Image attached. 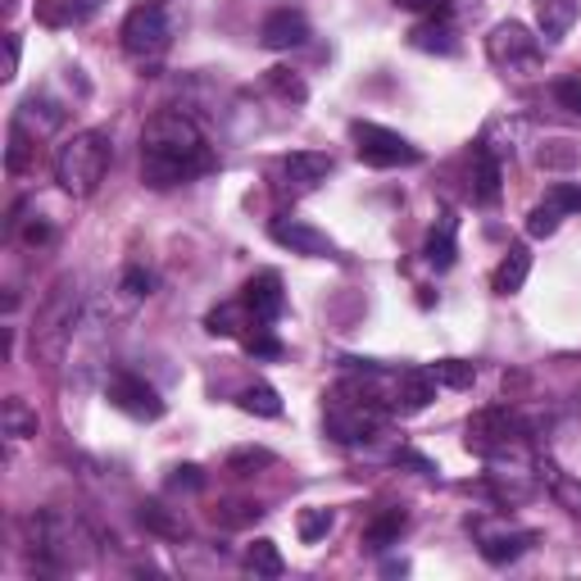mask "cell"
I'll return each instance as SVG.
<instances>
[{"label":"cell","mask_w":581,"mask_h":581,"mask_svg":"<svg viewBox=\"0 0 581 581\" xmlns=\"http://www.w3.org/2000/svg\"><path fill=\"white\" fill-rule=\"evenodd\" d=\"M209 169H214V150L186 114L164 109L146 123V137H141V177H146V186L169 191V186H182L191 177L209 173Z\"/></svg>","instance_id":"6da1fadb"},{"label":"cell","mask_w":581,"mask_h":581,"mask_svg":"<svg viewBox=\"0 0 581 581\" xmlns=\"http://www.w3.org/2000/svg\"><path fill=\"white\" fill-rule=\"evenodd\" d=\"M109 160H114V146L105 132L87 128V132H73L60 150H55V182L68 191V196H96L105 173H109Z\"/></svg>","instance_id":"7a4b0ae2"},{"label":"cell","mask_w":581,"mask_h":581,"mask_svg":"<svg viewBox=\"0 0 581 581\" xmlns=\"http://www.w3.org/2000/svg\"><path fill=\"white\" fill-rule=\"evenodd\" d=\"M327 432L341 441V445H359V441H373L386 422V405L377 391L368 386H355V381H341L336 391L327 396Z\"/></svg>","instance_id":"3957f363"},{"label":"cell","mask_w":581,"mask_h":581,"mask_svg":"<svg viewBox=\"0 0 581 581\" xmlns=\"http://www.w3.org/2000/svg\"><path fill=\"white\" fill-rule=\"evenodd\" d=\"M173 46V28H169V10L160 0H146L123 19V51L137 64H160Z\"/></svg>","instance_id":"277c9868"},{"label":"cell","mask_w":581,"mask_h":581,"mask_svg":"<svg viewBox=\"0 0 581 581\" xmlns=\"http://www.w3.org/2000/svg\"><path fill=\"white\" fill-rule=\"evenodd\" d=\"M518 418L505 409V405H491V409H477L469 418V450L482 454V459H499V454H514L518 450Z\"/></svg>","instance_id":"5b68a950"},{"label":"cell","mask_w":581,"mask_h":581,"mask_svg":"<svg viewBox=\"0 0 581 581\" xmlns=\"http://www.w3.org/2000/svg\"><path fill=\"white\" fill-rule=\"evenodd\" d=\"M355 150H359V160L373 164V169H405V164L422 160L418 146H409L400 132L381 128V123H355Z\"/></svg>","instance_id":"8992f818"},{"label":"cell","mask_w":581,"mask_h":581,"mask_svg":"<svg viewBox=\"0 0 581 581\" xmlns=\"http://www.w3.org/2000/svg\"><path fill=\"white\" fill-rule=\"evenodd\" d=\"M486 51H491V64L505 68V73H536L540 68V42L523 23H499L491 32Z\"/></svg>","instance_id":"52a82bcc"},{"label":"cell","mask_w":581,"mask_h":581,"mask_svg":"<svg viewBox=\"0 0 581 581\" xmlns=\"http://www.w3.org/2000/svg\"><path fill=\"white\" fill-rule=\"evenodd\" d=\"M109 405H114V409H123L128 418H141V422L164 418V400H160V391H154L150 381H141L137 373H114V381H109Z\"/></svg>","instance_id":"ba28073f"},{"label":"cell","mask_w":581,"mask_h":581,"mask_svg":"<svg viewBox=\"0 0 581 581\" xmlns=\"http://www.w3.org/2000/svg\"><path fill=\"white\" fill-rule=\"evenodd\" d=\"M273 241L287 246L291 255H304V259H332L336 246L327 241V232H319L314 223H304V218H273Z\"/></svg>","instance_id":"9c48e42d"},{"label":"cell","mask_w":581,"mask_h":581,"mask_svg":"<svg viewBox=\"0 0 581 581\" xmlns=\"http://www.w3.org/2000/svg\"><path fill=\"white\" fill-rule=\"evenodd\" d=\"M241 309L255 319V323H278L282 309H287V295H282V278L268 268V273H255L241 291Z\"/></svg>","instance_id":"30bf717a"},{"label":"cell","mask_w":581,"mask_h":581,"mask_svg":"<svg viewBox=\"0 0 581 581\" xmlns=\"http://www.w3.org/2000/svg\"><path fill=\"white\" fill-rule=\"evenodd\" d=\"M332 173V160L323 150H291L282 160V186L291 196H304V191H314L319 182H327Z\"/></svg>","instance_id":"8fae6325"},{"label":"cell","mask_w":581,"mask_h":581,"mask_svg":"<svg viewBox=\"0 0 581 581\" xmlns=\"http://www.w3.org/2000/svg\"><path fill=\"white\" fill-rule=\"evenodd\" d=\"M437 373L432 368H405L400 377H396V396H391V409L396 413H422V409H428L432 400H437Z\"/></svg>","instance_id":"7c38bea8"},{"label":"cell","mask_w":581,"mask_h":581,"mask_svg":"<svg viewBox=\"0 0 581 581\" xmlns=\"http://www.w3.org/2000/svg\"><path fill=\"white\" fill-rule=\"evenodd\" d=\"M259 42L268 51H295V46L309 42V23H304L300 10H273L259 28Z\"/></svg>","instance_id":"4fadbf2b"},{"label":"cell","mask_w":581,"mask_h":581,"mask_svg":"<svg viewBox=\"0 0 581 581\" xmlns=\"http://www.w3.org/2000/svg\"><path fill=\"white\" fill-rule=\"evenodd\" d=\"M527 273H531V255H527V246H509V255L499 259L495 278H491L495 295H518L523 282H527Z\"/></svg>","instance_id":"5bb4252c"},{"label":"cell","mask_w":581,"mask_h":581,"mask_svg":"<svg viewBox=\"0 0 581 581\" xmlns=\"http://www.w3.org/2000/svg\"><path fill=\"white\" fill-rule=\"evenodd\" d=\"M536 23L546 42H559V36L577 23V0H536Z\"/></svg>","instance_id":"9a60e30c"},{"label":"cell","mask_w":581,"mask_h":581,"mask_svg":"<svg viewBox=\"0 0 581 581\" xmlns=\"http://www.w3.org/2000/svg\"><path fill=\"white\" fill-rule=\"evenodd\" d=\"M422 255H428L432 268H450L454 263V255H459V246H454V214H441L437 218V227H432L428 246H422Z\"/></svg>","instance_id":"2e32d148"},{"label":"cell","mask_w":581,"mask_h":581,"mask_svg":"<svg viewBox=\"0 0 581 581\" xmlns=\"http://www.w3.org/2000/svg\"><path fill=\"white\" fill-rule=\"evenodd\" d=\"M0 422H6V437H10V441L36 437V409H28L19 396L6 400V409H0Z\"/></svg>","instance_id":"e0dca14e"},{"label":"cell","mask_w":581,"mask_h":581,"mask_svg":"<svg viewBox=\"0 0 581 581\" xmlns=\"http://www.w3.org/2000/svg\"><path fill=\"white\" fill-rule=\"evenodd\" d=\"M477 201L482 205H495L499 201V160L491 154V146H477Z\"/></svg>","instance_id":"ac0fdd59"},{"label":"cell","mask_w":581,"mask_h":581,"mask_svg":"<svg viewBox=\"0 0 581 581\" xmlns=\"http://www.w3.org/2000/svg\"><path fill=\"white\" fill-rule=\"evenodd\" d=\"M400 531H405V509H386L381 518L368 523L364 540H368L373 550H386V546H396V540H400Z\"/></svg>","instance_id":"d6986e66"},{"label":"cell","mask_w":581,"mask_h":581,"mask_svg":"<svg viewBox=\"0 0 581 581\" xmlns=\"http://www.w3.org/2000/svg\"><path fill=\"white\" fill-rule=\"evenodd\" d=\"M531 546V531H514V536H486L482 540V555L491 563H514L523 550Z\"/></svg>","instance_id":"ffe728a7"},{"label":"cell","mask_w":581,"mask_h":581,"mask_svg":"<svg viewBox=\"0 0 581 581\" xmlns=\"http://www.w3.org/2000/svg\"><path fill=\"white\" fill-rule=\"evenodd\" d=\"M246 568L255 572V577H282V555H278V546L273 540H255V546L246 550Z\"/></svg>","instance_id":"44dd1931"},{"label":"cell","mask_w":581,"mask_h":581,"mask_svg":"<svg viewBox=\"0 0 581 581\" xmlns=\"http://www.w3.org/2000/svg\"><path fill=\"white\" fill-rule=\"evenodd\" d=\"M241 409L259 413V418H282V400H278L273 386H246V391H241Z\"/></svg>","instance_id":"7402d4cb"},{"label":"cell","mask_w":581,"mask_h":581,"mask_svg":"<svg viewBox=\"0 0 581 581\" xmlns=\"http://www.w3.org/2000/svg\"><path fill=\"white\" fill-rule=\"evenodd\" d=\"M432 373H437L441 386H450V391H469V386L477 381V368H473V364H463V359H441Z\"/></svg>","instance_id":"603a6c76"},{"label":"cell","mask_w":581,"mask_h":581,"mask_svg":"<svg viewBox=\"0 0 581 581\" xmlns=\"http://www.w3.org/2000/svg\"><path fill=\"white\" fill-rule=\"evenodd\" d=\"M409 36H413V46H418V51H441V55H450V51H454L450 28H445V23H418Z\"/></svg>","instance_id":"cb8c5ba5"},{"label":"cell","mask_w":581,"mask_h":581,"mask_svg":"<svg viewBox=\"0 0 581 581\" xmlns=\"http://www.w3.org/2000/svg\"><path fill=\"white\" fill-rule=\"evenodd\" d=\"M332 531V509H304L300 514V540L304 546H314V540H323Z\"/></svg>","instance_id":"d4e9b609"},{"label":"cell","mask_w":581,"mask_h":581,"mask_svg":"<svg viewBox=\"0 0 581 581\" xmlns=\"http://www.w3.org/2000/svg\"><path fill=\"white\" fill-rule=\"evenodd\" d=\"M559 223H563V214H559L555 205H536V209L527 214V232H531V237H555Z\"/></svg>","instance_id":"484cf974"},{"label":"cell","mask_w":581,"mask_h":581,"mask_svg":"<svg viewBox=\"0 0 581 581\" xmlns=\"http://www.w3.org/2000/svg\"><path fill=\"white\" fill-rule=\"evenodd\" d=\"M546 205H555L559 214H577L581 209V186L577 182H555L546 191Z\"/></svg>","instance_id":"4316f807"},{"label":"cell","mask_w":581,"mask_h":581,"mask_svg":"<svg viewBox=\"0 0 581 581\" xmlns=\"http://www.w3.org/2000/svg\"><path fill=\"white\" fill-rule=\"evenodd\" d=\"M246 351L259 355V359H273V355H282V341L268 327H255V336H246Z\"/></svg>","instance_id":"83f0119b"},{"label":"cell","mask_w":581,"mask_h":581,"mask_svg":"<svg viewBox=\"0 0 581 581\" xmlns=\"http://www.w3.org/2000/svg\"><path fill=\"white\" fill-rule=\"evenodd\" d=\"M268 83H273V87H278L287 100H295V105L304 100V83H300V77H291L287 68H273V77H268Z\"/></svg>","instance_id":"f1b7e54d"},{"label":"cell","mask_w":581,"mask_h":581,"mask_svg":"<svg viewBox=\"0 0 581 581\" xmlns=\"http://www.w3.org/2000/svg\"><path fill=\"white\" fill-rule=\"evenodd\" d=\"M150 287H154V278L146 273V268H128V273H123V291H128L132 300H141V295H150Z\"/></svg>","instance_id":"f546056e"},{"label":"cell","mask_w":581,"mask_h":581,"mask_svg":"<svg viewBox=\"0 0 581 581\" xmlns=\"http://www.w3.org/2000/svg\"><path fill=\"white\" fill-rule=\"evenodd\" d=\"M555 96H559V105H563V109L581 114V77H572V83H559V87H555Z\"/></svg>","instance_id":"4dcf8cb0"},{"label":"cell","mask_w":581,"mask_h":581,"mask_svg":"<svg viewBox=\"0 0 581 581\" xmlns=\"http://www.w3.org/2000/svg\"><path fill=\"white\" fill-rule=\"evenodd\" d=\"M396 6L400 10H418V14H432V19H441L450 6H445V0H396Z\"/></svg>","instance_id":"1f68e13d"},{"label":"cell","mask_w":581,"mask_h":581,"mask_svg":"<svg viewBox=\"0 0 581 581\" xmlns=\"http://www.w3.org/2000/svg\"><path fill=\"white\" fill-rule=\"evenodd\" d=\"M141 523H150L154 531H164V536H177V531H182V527H173V523L160 514V505H146V509H141Z\"/></svg>","instance_id":"d6a6232c"},{"label":"cell","mask_w":581,"mask_h":581,"mask_svg":"<svg viewBox=\"0 0 581 581\" xmlns=\"http://www.w3.org/2000/svg\"><path fill=\"white\" fill-rule=\"evenodd\" d=\"M268 459H273V454H268V450H241V454H232V469H259V463H268Z\"/></svg>","instance_id":"836d02e7"},{"label":"cell","mask_w":581,"mask_h":581,"mask_svg":"<svg viewBox=\"0 0 581 581\" xmlns=\"http://www.w3.org/2000/svg\"><path fill=\"white\" fill-rule=\"evenodd\" d=\"M36 14H42L46 23H64V10H60V0H36Z\"/></svg>","instance_id":"e575fe53"}]
</instances>
